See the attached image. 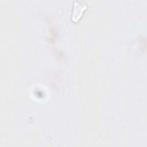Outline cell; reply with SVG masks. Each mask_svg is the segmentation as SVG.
<instances>
[{
	"mask_svg": "<svg viewBox=\"0 0 147 147\" xmlns=\"http://www.w3.org/2000/svg\"><path fill=\"white\" fill-rule=\"evenodd\" d=\"M86 7V5L84 3V2L79 1H76L74 2L72 14V19L74 21H77L80 19L82 11L84 10Z\"/></svg>",
	"mask_w": 147,
	"mask_h": 147,
	"instance_id": "cell-1",
	"label": "cell"
}]
</instances>
